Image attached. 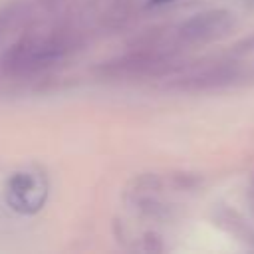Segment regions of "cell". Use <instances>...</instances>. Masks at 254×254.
<instances>
[{"mask_svg": "<svg viewBox=\"0 0 254 254\" xmlns=\"http://www.w3.org/2000/svg\"><path fill=\"white\" fill-rule=\"evenodd\" d=\"M4 196L12 210L20 214H36L48 198V181L38 171H18L8 179Z\"/></svg>", "mask_w": 254, "mask_h": 254, "instance_id": "obj_2", "label": "cell"}, {"mask_svg": "<svg viewBox=\"0 0 254 254\" xmlns=\"http://www.w3.org/2000/svg\"><path fill=\"white\" fill-rule=\"evenodd\" d=\"M234 54H238V56H242V54H250V52H254V32L248 36V38H242L236 46H234V50H232Z\"/></svg>", "mask_w": 254, "mask_h": 254, "instance_id": "obj_5", "label": "cell"}, {"mask_svg": "<svg viewBox=\"0 0 254 254\" xmlns=\"http://www.w3.org/2000/svg\"><path fill=\"white\" fill-rule=\"evenodd\" d=\"M242 71L234 62H214L208 65H198L183 71L171 81V87L181 91H210L232 85L240 79Z\"/></svg>", "mask_w": 254, "mask_h": 254, "instance_id": "obj_3", "label": "cell"}, {"mask_svg": "<svg viewBox=\"0 0 254 254\" xmlns=\"http://www.w3.org/2000/svg\"><path fill=\"white\" fill-rule=\"evenodd\" d=\"M165 2H171V0H149V6H159V4H165Z\"/></svg>", "mask_w": 254, "mask_h": 254, "instance_id": "obj_6", "label": "cell"}, {"mask_svg": "<svg viewBox=\"0 0 254 254\" xmlns=\"http://www.w3.org/2000/svg\"><path fill=\"white\" fill-rule=\"evenodd\" d=\"M218 222L222 226H226V230H230L234 236H238L244 242L254 240V230L232 210H222V216H218Z\"/></svg>", "mask_w": 254, "mask_h": 254, "instance_id": "obj_4", "label": "cell"}, {"mask_svg": "<svg viewBox=\"0 0 254 254\" xmlns=\"http://www.w3.org/2000/svg\"><path fill=\"white\" fill-rule=\"evenodd\" d=\"M234 14L224 8L198 12L181 22L173 32L179 46H200L226 38L234 30Z\"/></svg>", "mask_w": 254, "mask_h": 254, "instance_id": "obj_1", "label": "cell"}]
</instances>
